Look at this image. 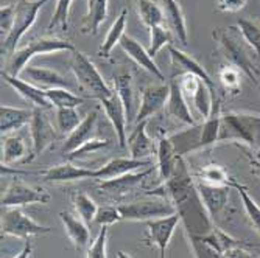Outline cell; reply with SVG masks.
<instances>
[{
	"instance_id": "23",
	"label": "cell",
	"mask_w": 260,
	"mask_h": 258,
	"mask_svg": "<svg viewBox=\"0 0 260 258\" xmlns=\"http://www.w3.org/2000/svg\"><path fill=\"white\" fill-rule=\"evenodd\" d=\"M97 120H99V112L97 110L89 112L83 119V122L78 125V128L70 135L66 137V142H64V146H62V153L69 156L70 153H74L75 150H78L81 145L89 142V140L93 137V132H95Z\"/></svg>"
},
{
	"instance_id": "28",
	"label": "cell",
	"mask_w": 260,
	"mask_h": 258,
	"mask_svg": "<svg viewBox=\"0 0 260 258\" xmlns=\"http://www.w3.org/2000/svg\"><path fill=\"white\" fill-rule=\"evenodd\" d=\"M22 73L27 75L30 83L36 84L38 87H45V90L53 89V87H69L67 80L62 75H59L56 70H52V68L27 65L23 68Z\"/></svg>"
},
{
	"instance_id": "41",
	"label": "cell",
	"mask_w": 260,
	"mask_h": 258,
	"mask_svg": "<svg viewBox=\"0 0 260 258\" xmlns=\"http://www.w3.org/2000/svg\"><path fill=\"white\" fill-rule=\"evenodd\" d=\"M74 0H56V8L53 11V16L47 25V30H67L69 25V13H70V7H72Z\"/></svg>"
},
{
	"instance_id": "18",
	"label": "cell",
	"mask_w": 260,
	"mask_h": 258,
	"mask_svg": "<svg viewBox=\"0 0 260 258\" xmlns=\"http://www.w3.org/2000/svg\"><path fill=\"white\" fill-rule=\"evenodd\" d=\"M150 173H151V168L144 170V171H133V173H128V174H123L119 177L106 179V180H100L99 189L112 198H119V196H123V195L129 193L131 190H134Z\"/></svg>"
},
{
	"instance_id": "22",
	"label": "cell",
	"mask_w": 260,
	"mask_h": 258,
	"mask_svg": "<svg viewBox=\"0 0 260 258\" xmlns=\"http://www.w3.org/2000/svg\"><path fill=\"white\" fill-rule=\"evenodd\" d=\"M167 114L172 119L187 125V126H197V120L190 112V107L187 104V98L181 90L178 80L170 81V97L167 101Z\"/></svg>"
},
{
	"instance_id": "20",
	"label": "cell",
	"mask_w": 260,
	"mask_h": 258,
	"mask_svg": "<svg viewBox=\"0 0 260 258\" xmlns=\"http://www.w3.org/2000/svg\"><path fill=\"white\" fill-rule=\"evenodd\" d=\"M31 119H33V109L2 104V107H0V131H2V137L25 128L27 125L31 123Z\"/></svg>"
},
{
	"instance_id": "31",
	"label": "cell",
	"mask_w": 260,
	"mask_h": 258,
	"mask_svg": "<svg viewBox=\"0 0 260 258\" xmlns=\"http://www.w3.org/2000/svg\"><path fill=\"white\" fill-rule=\"evenodd\" d=\"M126 20H128V10L123 8L120 11V14L115 17L114 23L111 25L103 44L100 45L99 49V55L102 58H109L111 56V52L114 50V47L117 44H120L122 38L125 36V30H126Z\"/></svg>"
},
{
	"instance_id": "39",
	"label": "cell",
	"mask_w": 260,
	"mask_h": 258,
	"mask_svg": "<svg viewBox=\"0 0 260 258\" xmlns=\"http://www.w3.org/2000/svg\"><path fill=\"white\" fill-rule=\"evenodd\" d=\"M218 78L220 83L223 86V89L229 93V95H239L240 90H242V72L234 67L231 64L223 65L218 72Z\"/></svg>"
},
{
	"instance_id": "9",
	"label": "cell",
	"mask_w": 260,
	"mask_h": 258,
	"mask_svg": "<svg viewBox=\"0 0 260 258\" xmlns=\"http://www.w3.org/2000/svg\"><path fill=\"white\" fill-rule=\"evenodd\" d=\"M50 195L44 192L42 189L30 187L20 179L14 177L2 196V208L7 207H22V205H31V204H49Z\"/></svg>"
},
{
	"instance_id": "29",
	"label": "cell",
	"mask_w": 260,
	"mask_h": 258,
	"mask_svg": "<svg viewBox=\"0 0 260 258\" xmlns=\"http://www.w3.org/2000/svg\"><path fill=\"white\" fill-rule=\"evenodd\" d=\"M164 14L167 20L169 30L175 33L181 44H187V25L184 13L178 4V0H164Z\"/></svg>"
},
{
	"instance_id": "36",
	"label": "cell",
	"mask_w": 260,
	"mask_h": 258,
	"mask_svg": "<svg viewBox=\"0 0 260 258\" xmlns=\"http://www.w3.org/2000/svg\"><path fill=\"white\" fill-rule=\"evenodd\" d=\"M197 179L215 187H231V182L234 180V177L229 176L226 168H223L218 163H209V165L203 167Z\"/></svg>"
},
{
	"instance_id": "35",
	"label": "cell",
	"mask_w": 260,
	"mask_h": 258,
	"mask_svg": "<svg viewBox=\"0 0 260 258\" xmlns=\"http://www.w3.org/2000/svg\"><path fill=\"white\" fill-rule=\"evenodd\" d=\"M47 98L52 103L55 109H64V107H78L84 103V98L75 95L74 92H70L67 87H53L47 89Z\"/></svg>"
},
{
	"instance_id": "5",
	"label": "cell",
	"mask_w": 260,
	"mask_h": 258,
	"mask_svg": "<svg viewBox=\"0 0 260 258\" xmlns=\"http://www.w3.org/2000/svg\"><path fill=\"white\" fill-rule=\"evenodd\" d=\"M47 2H49V0H35V2L20 0L16 5L14 25H13L11 33L2 41V55L5 53V55L13 56L16 53V47L19 41L33 27V23L36 22V17H38V13Z\"/></svg>"
},
{
	"instance_id": "3",
	"label": "cell",
	"mask_w": 260,
	"mask_h": 258,
	"mask_svg": "<svg viewBox=\"0 0 260 258\" xmlns=\"http://www.w3.org/2000/svg\"><path fill=\"white\" fill-rule=\"evenodd\" d=\"M56 52H75V45L66 39L59 38H39L30 41L23 49L16 50L8 62L7 72L19 77L23 72V68L28 65V61L36 55H47V53H56Z\"/></svg>"
},
{
	"instance_id": "47",
	"label": "cell",
	"mask_w": 260,
	"mask_h": 258,
	"mask_svg": "<svg viewBox=\"0 0 260 258\" xmlns=\"http://www.w3.org/2000/svg\"><path fill=\"white\" fill-rule=\"evenodd\" d=\"M109 145V140H102V138H90L89 142H86L84 145H81L78 150H75L74 153L69 154L70 160H75V159H81L87 154H93L103 148H106Z\"/></svg>"
},
{
	"instance_id": "11",
	"label": "cell",
	"mask_w": 260,
	"mask_h": 258,
	"mask_svg": "<svg viewBox=\"0 0 260 258\" xmlns=\"http://www.w3.org/2000/svg\"><path fill=\"white\" fill-rule=\"evenodd\" d=\"M195 182H197L200 198L207 210L212 223L220 221V218L226 213L228 202H229V192L232 187H215V185L204 183L201 180H195Z\"/></svg>"
},
{
	"instance_id": "48",
	"label": "cell",
	"mask_w": 260,
	"mask_h": 258,
	"mask_svg": "<svg viewBox=\"0 0 260 258\" xmlns=\"http://www.w3.org/2000/svg\"><path fill=\"white\" fill-rule=\"evenodd\" d=\"M16 17V5H2L0 8V31H2V41L11 33Z\"/></svg>"
},
{
	"instance_id": "33",
	"label": "cell",
	"mask_w": 260,
	"mask_h": 258,
	"mask_svg": "<svg viewBox=\"0 0 260 258\" xmlns=\"http://www.w3.org/2000/svg\"><path fill=\"white\" fill-rule=\"evenodd\" d=\"M137 13L144 25L148 28L162 25L165 20L164 8L156 4V0H137Z\"/></svg>"
},
{
	"instance_id": "12",
	"label": "cell",
	"mask_w": 260,
	"mask_h": 258,
	"mask_svg": "<svg viewBox=\"0 0 260 258\" xmlns=\"http://www.w3.org/2000/svg\"><path fill=\"white\" fill-rule=\"evenodd\" d=\"M181 223V216L178 213L147 221V233H148V240L157 247L159 250V258H165V252L169 249V244L173 238V233L176 227Z\"/></svg>"
},
{
	"instance_id": "26",
	"label": "cell",
	"mask_w": 260,
	"mask_h": 258,
	"mask_svg": "<svg viewBox=\"0 0 260 258\" xmlns=\"http://www.w3.org/2000/svg\"><path fill=\"white\" fill-rule=\"evenodd\" d=\"M147 122H140L131 131L126 140V146L129 150L131 157L134 159H145L154 153V142L153 138L147 134Z\"/></svg>"
},
{
	"instance_id": "8",
	"label": "cell",
	"mask_w": 260,
	"mask_h": 258,
	"mask_svg": "<svg viewBox=\"0 0 260 258\" xmlns=\"http://www.w3.org/2000/svg\"><path fill=\"white\" fill-rule=\"evenodd\" d=\"M28 126L31 137V157L35 159L53 146L58 134L44 109L39 107H33V119Z\"/></svg>"
},
{
	"instance_id": "44",
	"label": "cell",
	"mask_w": 260,
	"mask_h": 258,
	"mask_svg": "<svg viewBox=\"0 0 260 258\" xmlns=\"http://www.w3.org/2000/svg\"><path fill=\"white\" fill-rule=\"evenodd\" d=\"M188 243H190L195 258H226L224 253L203 241L200 237H188Z\"/></svg>"
},
{
	"instance_id": "27",
	"label": "cell",
	"mask_w": 260,
	"mask_h": 258,
	"mask_svg": "<svg viewBox=\"0 0 260 258\" xmlns=\"http://www.w3.org/2000/svg\"><path fill=\"white\" fill-rule=\"evenodd\" d=\"M59 218L62 221V226L66 229V233L67 237L70 238V241L74 243V246L78 249V250H83L89 240H90V230H89V226L81 219V218H75L70 212H61L59 213Z\"/></svg>"
},
{
	"instance_id": "6",
	"label": "cell",
	"mask_w": 260,
	"mask_h": 258,
	"mask_svg": "<svg viewBox=\"0 0 260 258\" xmlns=\"http://www.w3.org/2000/svg\"><path fill=\"white\" fill-rule=\"evenodd\" d=\"M50 232L52 227L36 223L33 218L23 213L19 207L2 208V237H14L28 241L30 237L47 235Z\"/></svg>"
},
{
	"instance_id": "34",
	"label": "cell",
	"mask_w": 260,
	"mask_h": 258,
	"mask_svg": "<svg viewBox=\"0 0 260 258\" xmlns=\"http://www.w3.org/2000/svg\"><path fill=\"white\" fill-rule=\"evenodd\" d=\"M231 187L239 192V196L242 199V204H243V208H245V212H246V216H248L251 226L254 227V230L260 235V207H258V204L251 198V195L248 193L246 187L239 183L235 179L231 182Z\"/></svg>"
},
{
	"instance_id": "24",
	"label": "cell",
	"mask_w": 260,
	"mask_h": 258,
	"mask_svg": "<svg viewBox=\"0 0 260 258\" xmlns=\"http://www.w3.org/2000/svg\"><path fill=\"white\" fill-rule=\"evenodd\" d=\"M28 146L25 138L17 134L2 137V165L10 167L13 163H28Z\"/></svg>"
},
{
	"instance_id": "32",
	"label": "cell",
	"mask_w": 260,
	"mask_h": 258,
	"mask_svg": "<svg viewBox=\"0 0 260 258\" xmlns=\"http://www.w3.org/2000/svg\"><path fill=\"white\" fill-rule=\"evenodd\" d=\"M114 90L117 92V95L120 97L125 109H126V115L128 120L136 117L133 114L134 109V86H133V77L129 72H120L114 75Z\"/></svg>"
},
{
	"instance_id": "38",
	"label": "cell",
	"mask_w": 260,
	"mask_h": 258,
	"mask_svg": "<svg viewBox=\"0 0 260 258\" xmlns=\"http://www.w3.org/2000/svg\"><path fill=\"white\" fill-rule=\"evenodd\" d=\"M81 117L77 110V107H64L56 109V129L62 135H70L78 125L81 123Z\"/></svg>"
},
{
	"instance_id": "50",
	"label": "cell",
	"mask_w": 260,
	"mask_h": 258,
	"mask_svg": "<svg viewBox=\"0 0 260 258\" xmlns=\"http://www.w3.org/2000/svg\"><path fill=\"white\" fill-rule=\"evenodd\" d=\"M226 258H257L255 255H252L246 246H240V247H235V249H231L224 253Z\"/></svg>"
},
{
	"instance_id": "10",
	"label": "cell",
	"mask_w": 260,
	"mask_h": 258,
	"mask_svg": "<svg viewBox=\"0 0 260 258\" xmlns=\"http://www.w3.org/2000/svg\"><path fill=\"white\" fill-rule=\"evenodd\" d=\"M169 97H170V84L160 83V84H150L144 87L140 95L139 109L134 117L136 125L140 122H147L162 107L167 106Z\"/></svg>"
},
{
	"instance_id": "16",
	"label": "cell",
	"mask_w": 260,
	"mask_h": 258,
	"mask_svg": "<svg viewBox=\"0 0 260 258\" xmlns=\"http://www.w3.org/2000/svg\"><path fill=\"white\" fill-rule=\"evenodd\" d=\"M169 53H170V59H172V65L173 68H176L179 73H190V75H195L198 77L200 80H203L209 87L210 90L217 93V87H215V83L214 80L210 78V75L206 72V68L195 59L192 58L190 55L184 53L182 50H179L178 47H175L173 44H170L169 47Z\"/></svg>"
},
{
	"instance_id": "51",
	"label": "cell",
	"mask_w": 260,
	"mask_h": 258,
	"mask_svg": "<svg viewBox=\"0 0 260 258\" xmlns=\"http://www.w3.org/2000/svg\"><path fill=\"white\" fill-rule=\"evenodd\" d=\"M31 250H33V246H31V241L28 240V241H25V246H23V249L14 258H30Z\"/></svg>"
},
{
	"instance_id": "53",
	"label": "cell",
	"mask_w": 260,
	"mask_h": 258,
	"mask_svg": "<svg viewBox=\"0 0 260 258\" xmlns=\"http://www.w3.org/2000/svg\"><path fill=\"white\" fill-rule=\"evenodd\" d=\"M117 258H133V256L128 255V253L123 252V250H119V252H117Z\"/></svg>"
},
{
	"instance_id": "15",
	"label": "cell",
	"mask_w": 260,
	"mask_h": 258,
	"mask_svg": "<svg viewBox=\"0 0 260 258\" xmlns=\"http://www.w3.org/2000/svg\"><path fill=\"white\" fill-rule=\"evenodd\" d=\"M42 179L49 183H61V182H74V180H84V179H99V168H84L77 167L74 163L66 162L59 165L50 167L49 170L42 171Z\"/></svg>"
},
{
	"instance_id": "21",
	"label": "cell",
	"mask_w": 260,
	"mask_h": 258,
	"mask_svg": "<svg viewBox=\"0 0 260 258\" xmlns=\"http://www.w3.org/2000/svg\"><path fill=\"white\" fill-rule=\"evenodd\" d=\"M150 165H151V160H148V159L115 157L99 168V179L106 180V179H112V177H119V176L142 170L144 167H150Z\"/></svg>"
},
{
	"instance_id": "49",
	"label": "cell",
	"mask_w": 260,
	"mask_h": 258,
	"mask_svg": "<svg viewBox=\"0 0 260 258\" xmlns=\"http://www.w3.org/2000/svg\"><path fill=\"white\" fill-rule=\"evenodd\" d=\"M248 4V0H217V8L223 13H239Z\"/></svg>"
},
{
	"instance_id": "37",
	"label": "cell",
	"mask_w": 260,
	"mask_h": 258,
	"mask_svg": "<svg viewBox=\"0 0 260 258\" xmlns=\"http://www.w3.org/2000/svg\"><path fill=\"white\" fill-rule=\"evenodd\" d=\"M72 204L77 210L78 216L87 224L90 226L93 221H95V215H97V210L99 205L95 204L89 195H86L84 192H77L72 195Z\"/></svg>"
},
{
	"instance_id": "4",
	"label": "cell",
	"mask_w": 260,
	"mask_h": 258,
	"mask_svg": "<svg viewBox=\"0 0 260 258\" xmlns=\"http://www.w3.org/2000/svg\"><path fill=\"white\" fill-rule=\"evenodd\" d=\"M70 67H72V72L75 78L78 80V83L81 84V87L90 93L92 98L102 101V100L109 98L114 93V90H111L109 86L105 83L97 67L93 65V62L84 53L75 50Z\"/></svg>"
},
{
	"instance_id": "42",
	"label": "cell",
	"mask_w": 260,
	"mask_h": 258,
	"mask_svg": "<svg viewBox=\"0 0 260 258\" xmlns=\"http://www.w3.org/2000/svg\"><path fill=\"white\" fill-rule=\"evenodd\" d=\"M148 30H150V45L147 50L154 58L160 52V49L169 47L172 44V34L170 30L164 28V25H156Z\"/></svg>"
},
{
	"instance_id": "2",
	"label": "cell",
	"mask_w": 260,
	"mask_h": 258,
	"mask_svg": "<svg viewBox=\"0 0 260 258\" xmlns=\"http://www.w3.org/2000/svg\"><path fill=\"white\" fill-rule=\"evenodd\" d=\"M214 39L218 42L220 50L226 61L237 67L240 72L248 77V80L260 89V67L254 62L252 53H255L243 39L237 27L217 28L212 33Z\"/></svg>"
},
{
	"instance_id": "30",
	"label": "cell",
	"mask_w": 260,
	"mask_h": 258,
	"mask_svg": "<svg viewBox=\"0 0 260 258\" xmlns=\"http://www.w3.org/2000/svg\"><path fill=\"white\" fill-rule=\"evenodd\" d=\"M108 4L109 0H87V13L84 16L83 33L97 34L102 23L108 17Z\"/></svg>"
},
{
	"instance_id": "45",
	"label": "cell",
	"mask_w": 260,
	"mask_h": 258,
	"mask_svg": "<svg viewBox=\"0 0 260 258\" xmlns=\"http://www.w3.org/2000/svg\"><path fill=\"white\" fill-rule=\"evenodd\" d=\"M108 235H109V227H102L99 235L87 249L86 258H108L106 253V244H108Z\"/></svg>"
},
{
	"instance_id": "46",
	"label": "cell",
	"mask_w": 260,
	"mask_h": 258,
	"mask_svg": "<svg viewBox=\"0 0 260 258\" xmlns=\"http://www.w3.org/2000/svg\"><path fill=\"white\" fill-rule=\"evenodd\" d=\"M122 221V215L119 207H112V205H105V207H99L97 215H95V224H99L100 227H109L115 223Z\"/></svg>"
},
{
	"instance_id": "52",
	"label": "cell",
	"mask_w": 260,
	"mask_h": 258,
	"mask_svg": "<svg viewBox=\"0 0 260 258\" xmlns=\"http://www.w3.org/2000/svg\"><path fill=\"white\" fill-rule=\"evenodd\" d=\"M249 163L252 167V174L260 179V159H249Z\"/></svg>"
},
{
	"instance_id": "1",
	"label": "cell",
	"mask_w": 260,
	"mask_h": 258,
	"mask_svg": "<svg viewBox=\"0 0 260 258\" xmlns=\"http://www.w3.org/2000/svg\"><path fill=\"white\" fill-rule=\"evenodd\" d=\"M148 195L165 198L175 205L187 237H203L214 229L212 219L200 198L197 182L190 176L182 157L178 159L170 180L157 185L153 192H148Z\"/></svg>"
},
{
	"instance_id": "7",
	"label": "cell",
	"mask_w": 260,
	"mask_h": 258,
	"mask_svg": "<svg viewBox=\"0 0 260 258\" xmlns=\"http://www.w3.org/2000/svg\"><path fill=\"white\" fill-rule=\"evenodd\" d=\"M122 221H153L176 213L175 205L165 198L154 196L153 199L136 201L119 205Z\"/></svg>"
},
{
	"instance_id": "17",
	"label": "cell",
	"mask_w": 260,
	"mask_h": 258,
	"mask_svg": "<svg viewBox=\"0 0 260 258\" xmlns=\"http://www.w3.org/2000/svg\"><path fill=\"white\" fill-rule=\"evenodd\" d=\"M120 47H122V50L142 68H145L148 73H151L154 78L164 81L165 77L164 73L160 72V68L157 67V64L154 62V58L148 53L147 49H144V47L140 45V42H137L134 38L125 34L120 41Z\"/></svg>"
},
{
	"instance_id": "25",
	"label": "cell",
	"mask_w": 260,
	"mask_h": 258,
	"mask_svg": "<svg viewBox=\"0 0 260 258\" xmlns=\"http://www.w3.org/2000/svg\"><path fill=\"white\" fill-rule=\"evenodd\" d=\"M221 103L218 98H215L214 101V109H212V114L209 119H206L203 122V125L200 126V143H198V151L209 148L212 145H215L220 142V131H221Z\"/></svg>"
},
{
	"instance_id": "13",
	"label": "cell",
	"mask_w": 260,
	"mask_h": 258,
	"mask_svg": "<svg viewBox=\"0 0 260 258\" xmlns=\"http://www.w3.org/2000/svg\"><path fill=\"white\" fill-rule=\"evenodd\" d=\"M2 80L11 86L19 95L28 101L33 107H39V109H44V110H49L52 109V103L49 101V98H47V93H45V89H41L38 87L36 84L30 83V81H25V80H22L19 77H14L11 73H8L7 70L4 72L2 70Z\"/></svg>"
},
{
	"instance_id": "43",
	"label": "cell",
	"mask_w": 260,
	"mask_h": 258,
	"mask_svg": "<svg viewBox=\"0 0 260 258\" xmlns=\"http://www.w3.org/2000/svg\"><path fill=\"white\" fill-rule=\"evenodd\" d=\"M242 123L249 137V146H255L260 151V115L252 112H239Z\"/></svg>"
},
{
	"instance_id": "40",
	"label": "cell",
	"mask_w": 260,
	"mask_h": 258,
	"mask_svg": "<svg viewBox=\"0 0 260 258\" xmlns=\"http://www.w3.org/2000/svg\"><path fill=\"white\" fill-rule=\"evenodd\" d=\"M237 28L242 33L246 44L255 52L257 61L260 64V25L252 20H248V19H239Z\"/></svg>"
},
{
	"instance_id": "19",
	"label": "cell",
	"mask_w": 260,
	"mask_h": 258,
	"mask_svg": "<svg viewBox=\"0 0 260 258\" xmlns=\"http://www.w3.org/2000/svg\"><path fill=\"white\" fill-rule=\"evenodd\" d=\"M156 157H157V174H159V185H160L170 180L176 168L178 159L181 157L176 153L172 137H165V135L160 137L156 148Z\"/></svg>"
},
{
	"instance_id": "14",
	"label": "cell",
	"mask_w": 260,
	"mask_h": 258,
	"mask_svg": "<svg viewBox=\"0 0 260 258\" xmlns=\"http://www.w3.org/2000/svg\"><path fill=\"white\" fill-rule=\"evenodd\" d=\"M108 120L111 122L114 131H115V135H117V140H119V145L122 148H126V140H128V129H126V122L128 120V115H126V109L120 100V97L117 95V92L114 90V93L106 98V100H102L100 101Z\"/></svg>"
}]
</instances>
